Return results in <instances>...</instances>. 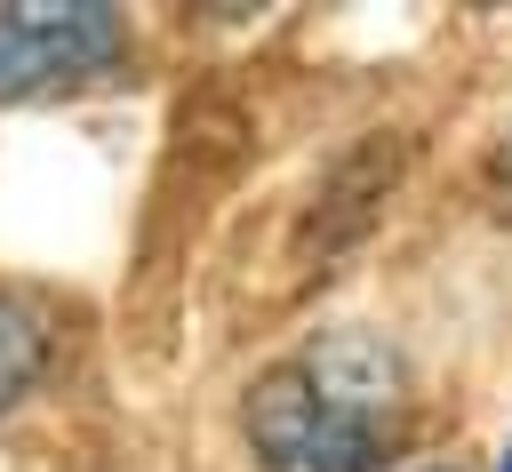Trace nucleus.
<instances>
[{
	"mask_svg": "<svg viewBox=\"0 0 512 472\" xmlns=\"http://www.w3.org/2000/svg\"><path fill=\"white\" fill-rule=\"evenodd\" d=\"M112 56H120V16L96 8V0H24V8H0V96L88 80Z\"/></svg>",
	"mask_w": 512,
	"mask_h": 472,
	"instance_id": "nucleus-2",
	"label": "nucleus"
},
{
	"mask_svg": "<svg viewBox=\"0 0 512 472\" xmlns=\"http://www.w3.org/2000/svg\"><path fill=\"white\" fill-rule=\"evenodd\" d=\"M504 168H512V144H504Z\"/></svg>",
	"mask_w": 512,
	"mask_h": 472,
	"instance_id": "nucleus-4",
	"label": "nucleus"
},
{
	"mask_svg": "<svg viewBox=\"0 0 512 472\" xmlns=\"http://www.w3.org/2000/svg\"><path fill=\"white\" fill-rule=\"evenodd\" d=\"M392 408V360L360 336L280 368L248 400V432L280 472H368L376 416Z\"/></svg>",
	"mask_w": 512,
	"mask_h": 472,
	"instance_id": "nucleus-1",
	"label": "nucleus"
},
{
	"mask_svg": "<svg viewBox=\"0 0 512 472\" xmlns=\"http://www.w3.org/2000/svg\"><path fill=\"white\" fill-rule=\"evenodd\" d=\"M40 360H48V336H40V320L24 312V304H0V408L40 376Z\"/></svg>",
	"mask_w": 512,
	"mask_h": 472,
	"instance_id": "nucleus-3",
	"label": "nucleus"
},
{
	"mask_svg": "<svg viewBox=\"0 0 512 472\" xmlns=\"http://www.w3.org/2000/svg\"><path fill=\"white\" fill-rule=\"evenodd\" d=\"M504 472H512V456H504Z\"/></svg>",
	"mask_w": 512,
	"mask_h": 472,
	"instance_id": "nucleus-5",
	"label": "nucleus"
}]
</instances>
